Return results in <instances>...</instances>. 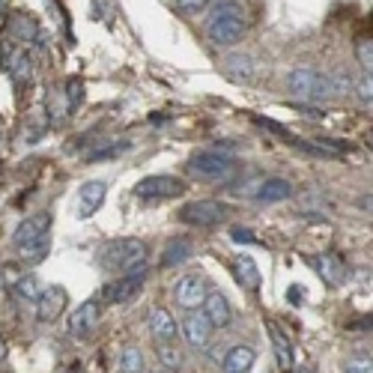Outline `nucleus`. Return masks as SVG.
I'll use <instances>...</instances> for the list:
<instances>
[{
  "label": "nucleus",
  "instance_id": "f257e3e1",
  "mask_svg": "<svg viewBox=\"0 0 373 373\" xmlns=\"http://www.w3.org/2000/svg\"><path fill=\"white\" fill-rule=\"evenodd\" d=\"M287 90L296 99H305V102H326V99H334L331 75L320 72V69H308V66H298L290 72Z\"/></svg>",
  "mask_w": 373,
  "mask_h": 373
},
{
  "label": "nucleus",
  "instance_id": "f03ea898",
  "mask_svg": "<svg viewBox=\"0 0 373 373\" xmlns=\"http://www.w3.org/2000/svg\"><path fill=\"white\" fill-rule=\"evenodd\" d=\"M141 263H146V242L134 239V236H122L102 248V266L114 272H132Z\"/></svg>",
  "mask_w": 373,
  "mask_h": 373
},
{
  "label": "nucleus",
  "instance_id": "7ed1b4c3",
  "mask_svg": "<svg viewBox=\"0 0 373 373\" xmlns=\"http://www.w3.org/2000/svg\"><path fill=\"white\" fill-rule=\"evenodd\" d=\"M185 170H189L191 179H203V182H224L227 177H233L236 170V161L230 156L224 153H197L191 156V161L185 165Z\"/></svg>",
  "mask_w": 373,
  "mask_h": 373
},
{
  "label": "nucleus",
  "instance_id": "20e7f679",
  "mask_svg": "<svg viewBox=\"0 0 373 373\" xmlns=\"http://www.w3.org/2000/svg\"><path fill=\"white\" fill-rule=\"evenodd\" d=\"M146 263H141L138 269H132V272H122V275L117 281H110L105 284V290H102V302L108 305H129L134 296H138L144 290V284H146Z\"/></svg>",
  "mask_w": 373,
  "mask_h": 373
},
{
  "label": "nucleus",
  "instance_id": "39448f33",
  "mask_svg": "<svg viewBox=\"0 0 373 373\" xmlns=\"http://www.w3.org/2000/svg\"><path fill=\"white\" fill-rule=\"evenodd\" d=\"M227 215H230V209L221 201H194L179 209V221L191 224V227H215V224L227 221Z\"/></svg>",
  "mask_w": 373,
  "mask_h": 373
},
{
  "label": "nucleus",
  "instance_id": "423d86ee",
  "mask_svg": "<svg viewBox=\"0 0 373 373\" xmlns=\"http://www.w3.org/2000/svg\"><path fill=\"white\" fill-rule=\"evenodd\" d=\"M245 30H248L245 15H218V18H209L206 36L215 48H230V45H239Z\"/></svg>",
  "mask_w": 373,
  "mask_h": 373
},
{
  "label": "nucleus",
  "instance_id": "0eeeda50",
  "mask_svg": "<svg viewBox=\"0 0 373 373\" xmlns=\"http://www.w3.org/2000/svg\"><path fill=\"white\" fill-rule=\"evenodd\" d=\"M134 194L144 197L149 203H158V201H173V197H182L185 194V182H179L177 177H146L134 185Z\"/></svg>",
  "mask_w": 373,
  "mask_h": 373
},
{
  "label": "nucleus",
  "instance_id": "6e6552de",
  "mask_svg": "<svg viewBox=\"0 0 373 373\" xmlns=\"http://www.w3.org/2000/svg\"><path fill=\"white\" fill-rule=\"evenodd\" d=\"M42 239H51V215L39 213V215H30L24 218L15 230H12V248H24V245H33V242H42Z\"/></svg>",
  "mask_w": 373,
  "mask_h": 373
},
{
  "label": "nucleus",
  "instance_id": "1a4fd4ad",
  "mask_svg": "<svg viewBox=\"0 0 373 373\" xmlns=\"http://www.w3.org/2000/svg\"><path fill=\"white\" fill-rule=\"evenodd\" d=\"M99 314H102L99 298H87V302H81L72 310L66 331L72 334V338H90V334L96 331V326H99Z\"/></svg>",
  "mask_w": 373,
  "mask_h": 373
},
{
  "label": "nucleus",
  "instance_id": "9d476101",
  "mask_svg": "<svg viewBox=\"0 0 373 373\" xmlns=\"http://www.w3.org/2000/svg\"><path fill=\"white\" fill-rule=\"evenodd\" d=\"M179 331L191 350H206L209 338H213V326H209V320L201 314V310H189L185 320L179 322Z\"/></svg>",
  "mask_w": 373,
  "mask_h": 373
},
{
  "label": "nucleus",
  "instance_id": "9b49d317",
  "mask_svg": "<svg viewBox=\"0 0 373 373\" xmlns=\"http://www.w3.org/2000/svg\"><path fill=\"white\" fill-rule=\"evenodd\" d=\"M66 302H69V296H66V290L63 287H45L42 290V296L36 298V320L39 322H54V320H60V314L66 310Z\"/></svg>",
  "mask_w": 373,
  "mask_h": 373
},
{
  "label": "nucleus",
  "instance_id": "f8f14e48",
  "mask_svg": "<svg viewBox=\"0 0 373 373\" xmlns=\"http://www.w3.org/2000/svg\"><path fill=\"white\" fill-rule=\"evenodd\" d=\"M206 296H209V290H206V284H203L201 275H185V278H179V284H177V305L179 308H185V310H201L203 302H206Z\"/></svg>",
  "mask_w": 373,
  "mask_h": 373
},
{
  "label": "nucleus",
  "instance_id": "ddd939ff",
  "mask_svg": "<svg viewBox=\"0 0 373 373\" xmlns=\"http://www.w3.org/2000/svg\"><path fill=\"white\" fill-rule=\"evenodd\" d=\"M6 39L21 45V48H27L30 42L42 45V30L30 15H12L9 24H6Z\"/></svg>",
  "mask_w": 373,
  "mask_h": 373
},
{
  "label": "nucleus",
  "instance_id": "4468645a",
  "mask_svg": "<svg viewBox=\"0 0 373 373\" xmlns=\"http://www.w3.org/2000/svg\"><path fill=\"white\" fill-rule=\"evenodd\" d=\"M105 194H108V182L102 179H90L78 189V215L81 218H90L99 206L105 203Z\"/></svg>",
  "mask_w": 373,
  "mask_h": 373
},
{
  "label": "nucleus",
  "instance_id": "2eb2a0df",
  "mask_svg": "<svg viewBox=\"0 0 373 373\" xmlns=\"http://www.w3.org/2000/svg\"><path fill=\"white\" fill-rule=\"evenodd\" d=\"M201 314L209 320V326H213V329H230V322H233L230 302H227V298H224L221 293H209V296H206Z\"/></svg>",
  "mask_w": 373,
  "mask_h": 373
},
{
  "label": "nucleus",
  "instance_id": "dca6fc26",
  "mask_svg": "<svg viewBox=\"0 0 373 373\" xmlns=\"http://www.w3.org/2000/svg\"><path fill=\"white\" fill-rule=\"evenodd\" d=\"M149 331H153V338L158 343H173L179 334V322L173 320L167 308H156L153 314H149Z\"/></svg>",
  "mask_w": 373,
  "mask_h": 373
},
{
  "label": "nucleus",
  "instance_id": "f3484780",
  "mask_svg": "<svg viewBox=\"0 0 373 373\" xmlns=\"http://www.w3.org/2000/svg\"><path fill=\"white\" fill-rule=\"evenodd\" d=\"M290 194H293V182H290V179L272 177V179H263V182H260V189H257V194H254V201H257V203H263V206H272V203L287 201Z\"/></svg>",
  "mask_w": 373,
  "mask_h": 373
},
{
  "label": "nucleus",
  "instance_id": "a211bd4d",
  "mask_svg": "<svg viewBox=\"0 0 373 373\" xmlns=\"http://www.w3.org/2000/svg\"><path fill=\"white\" fill-rule=\"evenodd\" d=\"M269 341H272V346H275V358H278L281 373H293V365H296L293 343H290L287 334L281 331L278 322H269Z\"/></svg>",
  "mask_w": 373,
  "mask_h": 373
},
{
  "label": "nucleus",
  "instance_id": "6ab92c4d",
  "mask_svg": "<svg viewBox=\"0 0 373 373\" xmlns=\"http://www.w3.org/2000/svg\"><path fill=\"white\" fill-rule=\"evenodd\" d=\"M254 358H257V353L251 350V346L236 343V346L227 350V355H224L221 365H224V373H248L251 365H254Z\"/></svg>",
  "mask_w": 373,
  "mask_h": 373
},
{
  "label": "nucleus",
  "instance_id": "aec40b11",
  "mask_svg": "<svg viewBox=\"0 0 373 373\" xmlns=\"http://www.w3.org/2000/svg\"><path fill=\"white\" fill-rule=\"evenodd\" d=\"M254 69H257V63H254V57H248V54H230L224 60V72H227L230 81H251Z\"/></svg>",
  "mask_w": 373,
  "mask_h": 373
},
{
  "label": "nucleus",
  "instance_id": "412c9836",
  "mask_svg": "<svg viewBox=\"0 0 373 373\" xmlns=\"http://www.w3.org/2000/svg\"><path fill=\"white\" fill-rule=\"evenodd\" d=\"M189 257H191V242L185 239V236H177V239H170V242L165 245V254H161V266H165V269H173V266L185 263Z\"/></svg>",
  "mask_w": 373,
  "mask_h": 373
},
{
  "label": "nucleus",
  "instance_id": "4be33fe9",
  "mask_svg": "<svg viewBox=\"0 0 373 373\" xmlns=\"http://www.w3.org/2000/svg\"><path fill=\"white\" fill-rule=\"evenodd\" d=\"M314 266H317L322 281H329V284H341L343 281V263H341L338 254H317Z\"/></svg>",
  "mask_w": 373,
  "mask_h": 373
},
{
  "label": "nucleus",
  "instance_id": "5701e85b",
  "mask_svg": "<svg viewBox=\"0 0 373 373\" xmlns=\"http://www.w3.org/2000/svg\"><path fill=\"white\" fill-rule=\"evenodd\" d=\"M236 281H239L248 293L260 290V269H257V263L248 254H242L239 260H236Z\"/></svg>",
  "mask_w": 373,
  "mask_h": 373
},
{
  "label": "nucleus",
  "instance_id": "b1692460",
  "mask_svg": "<svg viewBox=\"0 0 373 373\" xmlns=\"http://www.w3.org/2000/svg\"><path fill=\"white\" fill-rule=\"evenodd\" d=\"M48 251H51V239H42V242H33V245H24V248H18V263H24V266H39L42 260L48 257Z\"/></svg>",
  "mask_w": 373,
  "mask_h": 373
},
{
  "label": "nucleus",
  "instance_id": "393cba45",
  "mask_svg": "<svg viewBox=\"0 0 373 373\" xmlns=\"http://www.w3.org/2000/svg\"><path fill=\"white\" fill-rule=\"evenodd\" d=\"M120 373H146L144 367V353L138 346H126L120 353Z\"/></svg>",
  "mask_w": 373,
  "mask_h": 373
},
{
  "label": "nucleus",
  "instance_id": "a878e982",
  "mask_svg": "<svg viewBox=\"0 0 373 373\" xmlns=\"http://www.w3.org/2000/svg\"><path fill=\"white\" fill-rule=\"evenodd\" d=\"M156 355H158L161 367H165L167 373H177V370L182 367V350H177V346H173V343H158Z\"/></svg>",
  "mask_w": 373,
  "mask_h": 373
},
{
  "label": "nucleus",
  "instance_id": "bb28decb",
  "mask_svg": "<svg viewBox=\"0 0 373 373\" xmlns=\"http://www.w3.org/2000/svg\"><path fill=\"white\" fill-rule=\"evenodd\" d=\"M12 287H15V293L24 298V302H36V298L42 296V287H39V281H36V275H21Z\"/></svg>",
  "mask_w": 373,
  "mask_h": 373
},
{
  "label": "nucleus",
  "instance_id": "cd10ccee",
  "mask_svg": "<svg viewBox=\"0 0 373 373\" xmlns=\"http://www.w3.org/2000/svg\"><path fill=\"white\" fill-rule=\"evenodd\" d=\"M343 373H373V358L370 355H350L343 362Z\"/></svg>",
  "mask_w": 373,
  "mask_h": 373
},
{
  "label": "nucleus",
  "instance_id": "c85d7f7f",
  "mask_svg": "<svg viewBox=\"0 0 373 373\" xmlns=\"http://www.w3.org/2000/svg\"><path fill=\"white\" fill-rule=\"evenodd\" d=\"M355 54H358V63H362L365 75H370V78H373V39H362V42H358Z\"/></svg>",
  "mask_w": 373,
  "mask_h": 373
},
{
  "label": "nucleus",
  "instance_id": "c756f323",
  "mask_svg": "<svg viewBox=\"0 0 373 373\" xmlns=\"http://www.w3.org/2000/svg\"><path fill=\"white\" fill-rule=\"evenodd\" d=\"M173 4H177V9L182 15H197V12H203L213 0H173Z\"/></svg>",
  "mask_w": 373,
  "mask_h": 373
},
{
  "label": "nucleus",
  "instance_id": "7c9ffc66",
  "mask_svg": "<svg viewBox=\"0 0 373 373\" xmlns=\"http://www.w3.org/2000/svg\"><path fill=\"white\" fill-rule=\"evenodd\" d=\"M353 90L358 93V99H365V102H373V78H370V75H362V78L353 84Z\"/></svg>",
  "mask_w": 373,
  "mask_h": 373
},
{
  "label": "nucleus",
  "instance_id": "2f4dec72",
  "mask_svg": "<svg viewBox=\"0 0 373 373\" xmlns=\"http://www.w3.org/2000/svg\"><path fill=\"white\" fill-rule=\"evenodd\" d=\"M230 239H233L236 245H257V242H260L248 227H233V230H230Z\"/></svg>",
  "mask_w": 373,
  "mask_h": 373
},
{
  "label": "nucleus",
  "instance_id": "473e14b6",
  "mask_svg": "<svg viewBox=\"0 0 373 373\" xmlns=\"http://www.w3.org/2000/svg\"><path fill=\"white\" fill-rule=\"evenodd\" d=\"M355 206L362 209V213H370V215H373V194H362V197L355 201Z\"/></svg>",
  "mask_w": 373,
  "mask_h": 373
},
{
  "label": "nucleus",
  "instance_id": "72a5a7b5",
  "mask_svg": "<svg viewBox=\"0 0 373 373\" xmlns=\"http://www.w3.org/2000/svg\"><path fill=\"white\" fill-rule=\"evenodd\" d=\"M350 329H362V331H365V329H373V317H362V320H353V322H350Z\"/></svg>",
  "mask_w": 373,
  "mask_h": 373
},
{
  "label": "nucleus",
  "instance_id": "f704fd0d",
  "mask_svg": "<svg viewBox=\"0 0 373 373\" xmlns=\"http://www.w3.org/2000/svg\"><path fill=\"white\" fill-rule=\"evenodd\" d=\"M298 298H302V290H298V287H293V290H290V302H293V305H302V302H298Z\"/></svg>",
  "mask_w": 373,
  "mask_h": 373
},
{
  "label": "nucleus",
  "instance_id": "c9c22d12",
  "mask_svg": "<svg viewBox=\"0 0 373 373\" xmlns=\"http://www.w3.org/2000/svg\"><path fill=\"white\" fill-rule=\"evenodd\" d=\"M4 355H6V343L0 341V362H4Z\"/></svg>",
  "mask_w": 373,
  "mask_h": 373
},
{
  "label": "nucleus",
  "instance_id": "e433bc0d",
  "mask_svg": "<svg viewBox=\"0 0 373 373\" xmlns=\"http://www.w3.org/2000/svg\"><path fill=\"white\" fill-rule=\"evenodd\" d=\"M4 6H6V0H0V12H4Z\"/></svg>",
  "mask_w": 373,
  "mask_h": 373
},
{
  "label": "nucleus",
  "instance_id": "4c0bfd02",
  "mask_svg": "<svg viewBox=\"0 0 373 373\" xmlns=\"http://www.w3.org/2000/svg\"><path fill=\"white\" fill-rule=\"evenodd\" d=\"M370 146H373V138H370Z\"/></svg>",
  "mask_w": 373,
  "mask_h": 373
},
{
  "label": "nucleus",
  "instance_id": "58836bf2",
  "mask_svg": "<svg viewBox=\"0 0 373 373\" xmlns=\"http://www.w3.org/2000/svg\"><path fill=\"white\" fill-rule=\"evenodd\" d=\"M161 373H165V370H161Z\"/></svg>",
  "mask_w": 373,
  "mask_h": 373
}]
</instances>
